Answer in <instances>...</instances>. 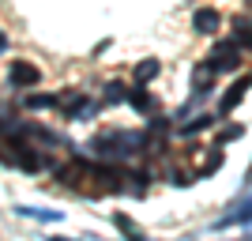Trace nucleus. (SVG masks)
<instances>
[{"label": "nucleus", "instance_id": "nucleus-16", "mask_svg": "<svg viewBox=\"0 0 252 241\" xmlns=\"http://www.w3.org/2000/svg\"><path fill=\"white\" fill-rule=\"evenodd\" d=\"M241 132H245L241 125H233V128H226V132H219V147L226 143V139H237V136H241Z\"/></svg>", "mask_w": 252, "mask_h": 241}, {"label": "nucleus", "instance_id": "nucleus-17", "mask_svg": "<svg viewBox=\"0 0 252 241\" xmlns=\"http://www.w3.org/2000/svg\"><path fill=\"white\" fill-rule=\"evenodd\" d=\"M0 53H8V38H4V31H0Z\"/></svg>", "mask_w": 252, "mask_h": 241}, {"label": "nucleus", "instance_id": "nucleus-1", "mask_svg": "<svg viewBox=\"0 0 252 241\" xmlns=\"http://www.w3.org/2000/svg\"><path fill=\"white\" fill-rule=\"evenodd\" d=\"M143 143H147L143 132H105V136H94L87 147H91V155L117 162V158H128V155H136V151H147Z\"/></svg>", "mask_w": 252, "mask_h": 241}, {"label": "nucleus", "instance_id": "nucleus-2", "mask_svg": "<svg viewBox=\"0 0 252 241\" xmlns=\"http://www.w3.org/2000/svg\"><path fill=\"white\" fill-rule=\"evenodd\" d=\"M57 105L64 109V117L68 121H91V117L98 113V102H91V98L83 95V91H64V95H57Z\"/></svg>", "mask_w": 252, "mask_h": 241}, {"label": "nucleus", "instance_id": "nucleus-7", "mask_svg": "<svg viewBox=\"0 0 252 241\" xmlns=\"http://www.w3.org/2000/svg\"><path fill=\"white\" fill-rule=\"evenodd\" d=\"M192 27L200 34H215L222 27V15H219V8H196V15H192Z\"/></svg>", "mask_w": 252, "mask_h": 241}, {"label": "nucleus", "instance_id": "nucleus-5", "mask_svg": "<svg viewBox=\"0 0 252 241\" xmlns=\"http://www.w3.org/2000/svg\"><path fill=\"white\" fill-rule=\"evenodd\" d=\"M249 87H252V79H249V75H241V79H237V83H233L230 91H226V95L219 98V113H222V117H226V113H233V109L241 105V98L249 95Z\"/></svg>", "mask_w": 252, "mask_h": 241}, {"label": "nucleus", "instance_id": "nucleus-18", "mask_svg": "<svg viewBox=\"0 0 252 241\" xmlns=\"http://www.w3.org/2000/svg\"><path fill=\"white\" fill-rule=\"evenodd\" d=\"M249 8H252V0H249Z\"/></svg>", "mask_w": 252, "mask_h": 241}, {"label": "nucleus", "instance_id": "nucleus-14", "mask_svg": "<svg viewBox=\"0 0 252 241\" xmlns=\"http://www.w3.org/2000/svg\"><path fill=\"white\" fill-rule=\"evenodd\" d=\"M113 226H117L121 234H128V238H143V234L136 230V222L128 219V215H113Z\"/></svg>", "mask_w": 252, "mask_h": 241}, {"label": "nucleus", "instance_id": "nucleus-12", "mask_svg": "<svg viewBox=\"0 0 252 241\" xmlns=\"http://www.w3.org/2000/svg\"><path fill=\"white\" fill-rule=\"evenodd\" d=\"M215 125V117H196V121H189V125H181V136H196V132H203V128H211Z\"/></svg>", "mask_w": 252, "mask_h": 241}, {"label": "nucleus", "instance_id": "nucleus-10", "mask_svg": "<svg viewBox=\"0 0 252 241\" xmlns=\"http://www.w3.org/2000/svg\"><path fill=\"white\" fill-rule=\"evenodd\" d=\"M233 42L252 49V23L249 19H233Z\"/></svg>", "mask_w": 252, "mask_h": 241}, {"label": "nucleus", "instance_id": "nucleus-15", "mask_svg": "<svg viewBox=\"0 0 252 241\" xmlns=\"http://www.w3.org/2000/svg\"><path fill=\"white\" fill-rule=\"evenodd\" d=\"M222 166V151H215V155L207 158V162H203V170H200V177H211V173H215V170Z\"/></svg>", "mask_w": 252, "mask_h": 241}, {"label": "nucleus", "instance_id": "nucleus-11", "mask_svg": "<svg viewBox=\"0 0 252 241\" xmlns=\"http://www.w3.org/2000/svg\"><path fill=\"white\" fill-rule=\"evenodd\" d=\"M158 72H162V64H158L155 57H151V61H143V64H139V68H136V83H143V87H147V83H151V79H155Z\"/></svg>", "mask_w": 252, "mask_h": 241}, {"label": "nucleus", "instance_id": "nucleus-13", "mask_svg": "<svg viewBox=\"0 0 252 241\" xmlns=\"http://www.w3.org/2000/svg\"><path fill=\"white\" fill-rule=\"evenodd\" d=\"M57 105V95H31L27 98V109H53Z\"/></svg>", "mask_w": 252, "mask_h": 241}, {"label": "nucleus", "instance_id": "nucleus-4", "mask_svg": "<svg viewBox=\"0 0 252 241\" xmlns=\"http://www.w3.org/2000/svg\"><path fill=\"white\" fill-rule=\"evenodd\" d=\"M8 79H11V87H38L42 83V72H38L31 61H15L11 72H8Z\"/></svg>", "mask_w": 252, "mask_h": 241}, {"label": "nucleus", "instance_id": "nucleus-3", "mask_svg": "<svg viewBox=\"0 0 252 241\" xmlns=\"http://www.w3.org/2000/svg\"><path fill=\"white\" fill-rule=\"evenodd\" d=\"M211 68V72L219 75V72H237V68H241V45L233 42H215V49H211V57L207 61H203Z\"/></svg>", "mask_w": 252, "mask_h": 241}, {"label": "nucleus", "instance_id": "nucleus-8", "mask_svg": "<svg viewBox=\"0 0 252 241\" xmlns=\"http://www.w3.org/2000/svg\"><path fill=\"white\" fill-rule=\"evenodd\" d=\"M15 215H27V219H38V222H61L64 211H42V207H27V204H15Z\"/></svg>", "mask_w": 252, "mask_h": 241}, {"label": "nucleus", "instance_id": "nucleus-6", "mask_svg": "<svg viewBox=\"0 0 252 241\" xmlns=\"http://www.w3.org/2000/svg\"><path fill=\"white\" fill-rule=\"evenodd\" d=\"M252 222V200H245V204H237V211H226L222 219L211 222V230H226V226H249Z\"/></svg>", "mask_w": 252, "mask_h": 241}, {"label": "nucleus", "instance_id": "nucleus-9", "mask_svg": "<svg viewBox=\"0 0 252 241\" xmlns=\"http://www.w3.org/2000/svg\"><path fill=\"white\" fill-rule=\"evenodd\" d=\"M102 102L105 105H121V102H128V91H125V83H105V91H102Z\"/></svg>", "mask_w": 252, "mask_h": 241}]
</instances>
